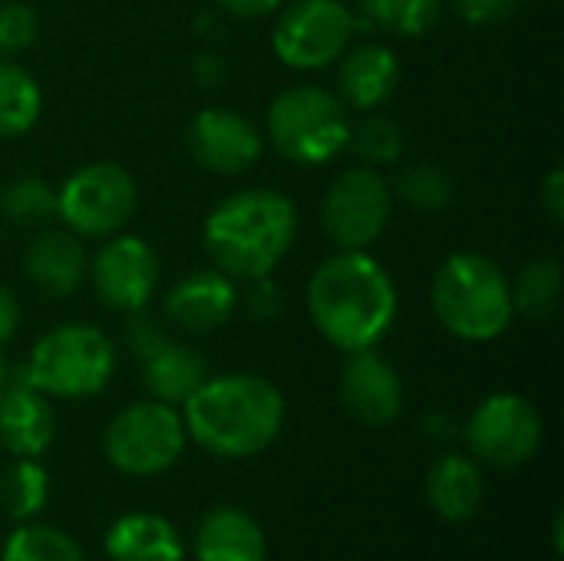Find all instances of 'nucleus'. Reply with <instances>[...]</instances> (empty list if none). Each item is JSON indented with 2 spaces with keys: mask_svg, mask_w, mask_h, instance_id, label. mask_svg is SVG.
I'll list each match as a JSON object with an SVG mask.
<instances>
[{
  "mask_svg": "<svg viewBox=\"0 0 564 561\" xmlns=\"http://www.w3.org/2000/svg\"><path fill=\"white\" fill-rule=\"evenodd\" d=\"M46 493H50V479L43 466H36V460H17L0 479V503L20 522L33 519L46 506Z\"/></svg>",
  "mask_w": 564,
  "mask_h": 561,
  "instance_id": "nucleus-27",
  "label": "nucleus"
},
{
  "mask_svg": "<svg viewBox=\"0 0 564 561\" xmlns=\"http://www.w3.org/2000/svg\"><path fill=\"white\" fill-rule=\"evenodd\" d=\"M400 83V63L390 46L364 43L354 50H344L340 63V103L350 109H377L383 106Z\"/></svg>",
  "mask_w": 564,
  "mask_h": 561,
  "instance_id": "nucleus-18",
  "label": "nucleus"
},
{
  "mask_svg": "<svg viewBox=\"0 0 564 561\" xmlns=\"http://www.w3.org/2000/svg\"><path fill=\"white\" fill-rule=\"evenodd\" d=\"M116 374V347L112 341L86 324H66L43 334L30 354L23 380L50 397H93Z\"/></svg>",
  "mask_w": 564,
  "mask_h": 561,
  "instance_id": "nucleus-5",
  "label": "nucleus"
},
{
  "mask_svg": "<svg viewBox=\"0 0 564 561\" xmlns=\"http://www.w3.org/2000/svg\"><path fill=\"white\" fill-rule=\"evenodd\" d=\"M340 400L354 420L367 427H387L403 410L400 374L370 350L350 354V364L340 377Z\"/></svg>",
  "mask_w": 564,
  "mask_h": 561,
  "instance_id": "nucleus-15",
  "label": "nucleus"
},
{
  "mask_svg": "<svg viewBox=\"0 0 564 561\" xmlns=\"http://www.w3.org/2000/svg\"><path fill=\"white\" fill-rule=\"evenodd\" d=\"M56 433L53 407L43 400L40 390H33L23 377L20 384L7 387L0 397V443L17 460H36L46 453Z\"/></svg>",
  "mask_w": 564,
  "mask_h": 561,
  "instance_id": "nucleus-17",
  "label": "nucleus"
},
{
  "mask_svg": "<svg viewBox=\"0 0 564 561\" xmlns=\"http://www.w3.org/2000/svg\"><path fill=\"white\" fill-rule=\"evenodd\" d=\"M129 347L142 364V380L149 393L162 403H185L208 380L205 357L188 344L165 337V331L152 317L129 321Z\"/></svg>",
  "mask_w": 564,
  "mask_h": 561,
  "instance_id": "nucleus-12",
  "label": "nucleus"
},
{
  "mask_svg": "<svg viewBox=\"0 0 564 561\" xmlns=\"http://www.w3.org/2000/svg\"><path fill=\"white\" fill-rule=\"evenodd\" d=\"M360 10L370 23L400 33V36H423L440 23L443 0H360Z\"/></svg>",
  "mask_w": 564,
  "mask_h": 561,
  "instance_id": "nucleus-25",
  "label": "nucleus"
},
{
  "mask_svg": "<svg viewBox=\"0 0 564 561\" xmlns=\"http://www.w3.org/2000/svg\"><path fill=\"white\" fill-rule=\"evenodd\" d=\"M17 324H20V308H17V298H13L7 288H0V344H7V341L13 337Z\"/></svg>",
  "mask_w": 564,
  "mask_h": 561,
  "instance_id": "nucleus-36",
  "label": "nucleus"
},
{
  "mask_svg": "<svg viewBox=\"0 0 564 561\" xmlns=\"http://www.w3.org/2000/svg\"><path fill=\"white\" fill-rule=\"evenodd\" d=\"M106 555L112 561H182L185 546L169 519L155 513H129L106 532Z\"/></svg>",
  "mask_w": 564,
  "mask_h": 561,
  "instance_id": "nucleus-21",
  "label": "nucleus"
},
{
  "mask_svg": "<svg viewBox=\"0 0 564 561\" xmlns=\"http://www.w3.org/2000/svg\"><path fill=\"white\" fill-rule=\"evenodd\" d=\"M139 192L126 169L93 162L76 169L56 192V218L76 238H112L135 212Z\"/></svg>",
  "mask_w": 564,
  "mask_h": 561,
  "instance_id": "nucleus-8",
  "label": "nucleus"
},
{
  "mask_svg": "<svg viewBox=\"0 0 564 561\" xmlns=\"http://www.w3.org/2000/svg\"><path fill=\"white\" fill-rule=\"evenodd\" d=\"M433 311L449 334L463 341H492L516 314L509 278L486 255H449L433 278Z\"/></svg>",
  "mask_w": 564,
  "mask_h": 561,
  "instance_id": "nucleus-4",
  "label": "nucleus"
},
{
  "mask_svg": "<svg viewBox=\"0 0 564 561\" xmlns=\"http://www.w3.org/2000/svg\"><path fill=\"white\" fill-rule=\"evenodd\" d=\"M509 291H512V311L525 314L529 321H542L558 308L562 265L555 258H535L516 274Z\"/></svg>",
  "mask_w": 564,
  "mask_h": 561,
  "instance_id": "nucleus-24",
  "label": "nucleus"
},
{
  "mask_svg": "<svg viewBox=\"0 0 564 561\" xmlns=\"http://www.w3.org/2000/svg\"><path fill=\"white\" fill-rule=\"evenodd\" d=\"M307 311L324 341L344 354L370 350L397 317V288L367 251L327 258L307 284Z\"/></svg>",
  "mask_w": 564,
  "mask_h": 561,
  "instance_id": "nucleus-1",
  "label": "nucleus"
},
{
  "mask_svg": "<svg viewBox=\"0 0 564 561\" xmlns=\"http://www.w3.org/2000/svg\"><path fill=\"white\" fill-rule=\"evenodd\" d=\"M159 284L155 251L132 235H116L93 258V288L99 301L122 314H139Z\"/></svg>",
  "mask_w": 564,
  "mask_h": 561,
  "instance_id": "nucleus-13",
  "label": "nucleus"
},
{
  "mask_svg": "<svg viewBox=\"0 0 564 561\" xmlns=\"http://www.w3.org/2000/svg\"><path fill=\"white\" fill-rule=\"evenodd\" d=\"M466 440L476 460L496 470H516L539 453L542 417L529 400L516 393H496L469 417Z\"/></svg>",
  "mask_w": 564,
  "mask_h": 561,
  "instance_id": "nucleus-11",
  "label": "nucleus"
},
{
  "mask_svg": "<svg viewBox=\"0 0 564 561\" xmlns=\"http://www.w3.org/2000/svg\"><path fill=\"white\" fill-rule=\"evenodd\" d=\"M0 208L17 225H43L56 218V192L43 179H20L3 188Z\"/></svg>",
  "mask_w": 564,
  "mask_h": 561,
  "instance_id": "nucleus-30",
  "label": "nucleus"
},
{
  "mask_svg": "<svg viewBox=\"0 0 564 561\" xmlns=\"http://www.w3.org/2000/svg\"><path fill=\"white\" fill-rule=\"evenodd\" d=\"M297 212L274 188H248L228 195L205 222V251L228 278L254 281L271 274L291 251Z\"/></svg>",
  "mask_w": 564,
  "mask_h": 561,
  "instance_id": "nucleus-3",
  "label": "nucleus"
},
{
  "mask_svg": "<svg viewBox=\"0 0 564 561\" xmlns=\"http://www.w3.org/2000/svg\"><path fill=\"white\" fill-rule=\"evenodd\" d=\"M393 208V192L387 179L370 169H347L334 179L324 195L321 222L340 251H367L387 228Z\"/></svg>",
  "mask_w": 564,
  "mask_h": 561,
  "instance_id": "nucleus-9",
  "label": "nucleus"
},
{
  "mask_svg": "<svg viewBox=\"0 0 564 561\" xmlns=\"http://www.w3.org/2000/svg\"><path fill=\"white\" fill-rule=\"evenodd\" d=\"M347 145L357 155H364L367 162L393 165V162H400L406 142H403V129L393 119H387V116H364L357 126H350Z\"/></svg>",
  "mask_w": 564,
  "mask_h": 561,
  "instance_id": "nucleus-29",
  "label": "nucleus"
},
{
  "mask_svg": "<svg viewBox=\"0 0 564 561\" xmlns=\"http://www.w3.org/2000/svg\"><path fill=\"white\" fill-rule=\"evenodd\" d=\"M486 496L482 473L473 460L453 453L443 456L426 476V499L446 522H466L479 513Z\"/></svg>",
  "mask_w": 564,
  "mask_h": 561,
  "instance_id": "nucleus-22",
  "label": "nucleus"
},
{
  "mask_svg": "<svg viewBox=\"0 0 564 561\" xmlns=\"http://www.w3.org/2000/svg\"><path fill=\"white\" fill-rule=\"evenodd\" d=\"M218 3H221L228 13H235V17H248V20H254V17H268V13H274L281 0H218Z\"/></svg>",
  "mask_w": 564,
  "mask_h": 561,
  "instance_id": "nucleus-35",
  "label": "nucleus"
},
{
  "mask_svg": "<svg viewBox=\"0 0 564 561\" xmlns=\"http://www.w3.org/2000/svg\"><path fill=\"white\" fill-rule=\"evenodd\" d=\"M522 0H456L459 13L469 23H499L506 17H512L519 10Z\"/></svg>",
  "mask_w": 564,
  "mask_h": 561,
  "instance_id": "nucleus-33",
  "label": "nucleus"
},
{
  "mask_svg": "<svg viewBox=\"0 0 564 561\" xmlns=\"http://www.w3.org/2000/svg\"><path fill=\"white\" fill-rule=\"evenodd\" d=\"M542 208L552 222H562L564 218V172L555 169L549 179H545V188H542Z\"/></svg>",
  "mask_w": 564,
  "mask_h": 561,
  "instance_id": "nucleus-34",
  "label": "nucleus"
},
{
  "mask_svg": "<svg viewBox=\"0 0 564 561\" xmlns=\"http://www.w3.org/2000/svg\"><path fill=\"white\" fill-rule=\"evenodd\" d=\"M188 152L208 172L238 175L258 162L261 136L231 109H202L188 126Z\"/></svg>",
  "mask_w": 564,
  "mask_h": 561,
  "instance_id": "nucleus-14",
  "label": "nucleus"
},
{
  "mask_svg": "<svg viewBox=\"0 0 564 561\" xmlns=\"http://www.w3.org/2000/svg\"><path fill=\"white\" fill-rule=\"evenodd\" d=\"M40 106L43 96L36 79L23 66L0 60V136H23L40 119Z\"/></svg>",
  "mask_w": 564,
  "mask_h": 561,
  "instance_id": "nucleus-23",
  "label": "nucleus"
},
{
  "mask_svg": "<svg viewBox=\"0 0 564 561\" xmlns=\"http://www.w3.org/2000/svg\"><path fill=\"white\" fill-rule=\"evenodd\" d=\"M185 423L162 400L126 407L106 430V460L126 476H159L185 450Z\"/></svg>",
  "mask_w": 564,
  "mask_h": 561,
  "instance_id": "nucleus-7",
  "label": "nucleus"
},
{
  "mask_svg": "<svg viewBox=\"0 0 564 561\" xmlns=\"http://www.w3.org/2000/svg\"><path fill=\"white\" fill-rule=\"evenodd\" d=\"M0 561H83V549L53 526H20L3 542Z\"/></svg>",
  "mask_w": 564,
  "mask_h": 561,
  "instance_id": "nucleus-26",
  "label": "nucleus"
},
{
  "mask_svg": "<svg viewBox=\"0 0 564 561\" xmlns=\"http://www.w3.org/2000/svg\"><path fill=\"white\" fill-rule=\"evenodd\" d=\"M235 308H238L235 281L218 268H202V271L185 274L182 281L172 284V291L165 298L169 321L192 334H208V331L228 324Z\"/></svg>",
  "mask_w": 564,
  "mask_h": 561,
  "instance_id": "nucleus-16",
  "label": "nucleus"
},
{
  "mask_svg": "<svg viewBox=\"0 0 564 561\" xmlns=\"http://www.w3.org/2000/svg\"><path fill=\"white\" fill-rule=\"evenodd\" d=\"M3 390H7V364L0 357V397H3Z\"/></svg>",
  "mask_w": 564,
  "mask_h": 561,
  "instance_id": "nucleus-37",
  "label": "nucleus"
},
{
  "mask_svg": "<svg viewBox=\"0 0 564 561\" xmlns=\"http://www.w3.org/2000/svg\"><path fill=\"white\" fill-rule=\"evenodd\" d=\"M248 311L258 321H278L284 314V291L271 281V274L254 278L251 291H248Z\"/></svg>",
  "mask_w": 564,
  "mask_h": 561,
  "instance_id": "nucleus-32",
  "label": "nucleus"
},
{
  "mask_svg": "<svg viewBox=\"0 0 564 561\" xmlns=\"http://www.w3.org/2000/svg\"><path fill=\"white\" fill-rule=\"evenodd\" d=\"M36 40V13L26 3L0 7V53H20Z\"/></svg>",
  "mask_w": 564,
  "mask_h": 561,
  "instance_id": "nucleus-31",
  "label": "nucleus"
},
{
  "mask_svg": "<svg viewBox=\"0 0 564 561\" xmlns=\"http://www.w3.org/2000/svg\"><path fill=\"white\" fill-rule=\"evenodd\" d=\"M182 407L185 433L202 450L225 460L264 453L284 427V397L258 374H225L205 380Z\"/></svg>",
  "mask_w": 564,
  "mask_h": 561,
  "instance_id": "nucleus-2",
  "label": "nucleus"
},
{
  "mask_svg": "<svg viewBox=\"0 0 564 561\" xmlns=\"http://www.w3.org/2000/svg\"><path fill=\"white\" fill-rule=\"evenodd\" d=\"M268 136L274 149L297 165H321L347 149V106L321 86L284 89L268 109Z\"/></svg>",
  "mask_w": 564,
  "mask_h": 561,
  "instance_id": "nucleus-6",
  "label": "nucleus"
},
{
  "mask_svg": "<svg viewBox=\"0 0 564 561\" xmlns=\"http://www.w3.org/2000/svg\"><path fill=\"white\" fill-rule=\"evenodd\" d=\"M26 274L50 298L73 294L86 278V251L73 231L46 228L26 248Z\"/></svg>",
  "mask_w": 564,
  "mask_h": 561,
  "instance_id": "nucleus-19",
  "label": "nucleus"
},
{
  "mask_svg": "<svg viewBox=\"0 0 564 561\" xmlns=\"http://www.w3.org/2000/svg\"><path fill=\"white\" fill-rule=\"evenodd\" d=\"M390 192H397L400 202L420 212H443L453 202V179L433 162H416L400 169L397 185Z\"/></svg>",
  "mask_w": 564,
  "mask_h": 561,
  "instance_id": "nucleus-28",
  "label": "nucleus"
},
{
  "mask_svg": "<svg viewBox=\"0 0 564 561\" xmlns=\"http://www.w3.org/2000/svg\"><path fill=\"white\" fill-rule=\"evenodd\" d=\"M354 13L340 0H297L274 26V53L294 69H321L344 56L354 36Z\"/></svg>",
  "mask_w": 564,
  "mask_h": 561,
  "instance_id": "nucleus-10",
  "label": "nucleus"
},
{
  "mask_svg": "<svg viewBox=\"0 0 564 561\" xmlns=\"http://www.w3.org/2000/svg\"><path fill=\"white\" fill-rule=\"evenodd\" d=\"M195 555L198 561H264L268 542L254 516L238 506H218L198 526Z\"/></svg>",
  "mask_w": 564,
  "mask_h": 561,
  "instance_id": "nucleus-20",
  "label": "nucleus"
}]
</instances>
